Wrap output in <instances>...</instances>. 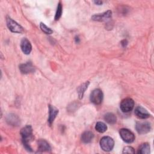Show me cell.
Masks as SVG:
<instances>
[{"mask_svg": "<svg viewBox=\"0 0 154 154\" xmlns=\"http://www.w3.org/2000/svg\"><path fill=\"white\" fill-rule=\"evenodd\" d=\"M135 115L140 119H146L150 117V114L148 111L142 107L141 106H138L135 109L134 111Z\"/></svg>", "mask_w": 154, "mask_h": 154, "instance_id": "obj_9", "label": "cell"}, {"mask_svg": "<svg viewBox=\"0 0 154 154\" xmlns=\"http://www.w3.org/2000/svg\"><path fill=\"white\" fill-rule=\"evenodd\" d=\"M20 133L25 148L28 151L32 152V149L29 145L30 141L33 138L32 127L30 125H26L21 129Z\"/></svg>", "mask_w": 154, "mask_h": 154, "instance_id": "obj_1", "label": "cell"}, {"mask_svg": "<svg viewBox=\"0 0 154 154\" xmlns=\"http://www.w3.org/2000/svg\"><path fill=\"white\" fill-rule=\"evenodd\" d=\"M119 134L122 139L127 143H131L135 140V135L128 129H121L119 131Z\"/></svg>", "mask_w": 154, "mask_h": 154, "instance_id": "obj_5", "label": "cell"}, {"mask_svg": "<svg viewBox=\"0 0 154 154\" xmlns=\"http://www.w3.org/2000/svg\"><path fill=\"white\" fill-rule=\"evenodd\" d=\"M19 69L20 72L23 74L33 73L35 71V68L31 62H27L26 63L20 64L19 66Z\"/></svg>", "mask_w": 154, "mask_h": 154, "instance_id": "obj_11", "label": "cell"}, {"mask_svg": "<svg viewBox=\"0 0 154 154\" xmlns=\"http://www.w3.org/2000/svg\"><path fill=\"white\" fill-rule=\"evenodd\" d=\"M122 152L123 153H135V150L131 146H126L123 148Z\"/></svg>", "mask_w": 154, "mask_h": 154, "instance_id": "obj_22", "label": "cell"}, {"mask_svg": "<svg viewBox=\"0 0 154 154\" xmlns=\"http://www.w3.org/2000/svg\"><path fill=\"white\" fill-rule=\"evenodd\" d=\"M62 11H63V6L61 4V2H59L57 5L55 15V20H58L61 16L62 14Z\"/></svg>", "mask_w": 154, "mask_h": 154, "instance_id": "obj_20", "label": "cell"}, {"mask_svg": "<svg viewBox=\"0 0 154 154\" xmlns=\"http://www.w3.org/2000/svg\"><path fill=\"white\" fill-rule=\"evenodd\" d=\"M90 84V82L89 81H86L84 83H82V84H81L77 88V93L79 96V99H81L83 97L85 91V90L87 89L88 86Z\"/></svg>", "mask_w": 154, "mask_h": 154, "instance_id": "obj_15", "label": "cell"}, {"mask_svg": "<svg viewBox=\"0 0 154 154\" xmlns=\"http://www.w3.org/2000/svg\"><path fill=\"white\" fill-rule=\"evenodd\" d=\"M58 114V109L55 106L49 105V117H48V123L51 126L54 122L55 117Z\"/></svg>", "mask_w": 154, "mask_h": 154, "instance_id": "obj_13", "label": "cell"}, {"mask_svg": "<svg viewBox=\"0 0 154 154\" xmlns=\"http://www.w3.org/2000/svg\"><path fill=\"white\" fill-rule=\"evenodd\" d=\"M40 29L43 32H44L46 34H51L53 32V31L49 27H48L44 23L40 22Z\"/></svg>", "mask_w": 154, "mask_h": 154, "instance_id": "obj_21", "label": "cell"}, {"mask_svg": "<svg viewBox=\"0 0 154 154\" xmlns=\"http://www.w3.org/2000/svg\"><path fill=\"white\" fill-rule=\"evenodd\" d=\"M51 147L49 143L45 140L40 139L38 141V149L37 152H50Z\"/></svg>", "mask_w": 154, "mask_h": 154, "instance_id": "obj_12", "label": "cell"}, {"mask_svg": "<svg viewBox=\"0 0 154 154\" xmlns=\"http://www.w3.org/2000/svg\"><path fill=\"white\" fill-rule=\"evenodd\" d=\"M103 94L101 90L97 88L92 91L90 94V101L95 105H99L103 100Z\"/></svg>", "mask_w": 154, "mask_h": 154, "instance_id": "obj_4", "label": "cell"}, {"mask_svg": "<svg viewBox=\"0 0 154 154\" xmlns=\"http://www.w3.org/2000/svg\"><path fill=\"white\" fill-rule=\"evenodd\" d=\"M104 120L106 122L110 125H114L116 123L117 118L116 116L112 112H108L104 116Z\"/></svg>", "mask_w": 154, "mask_h": 154, "instance_id": "obj_18", "label": "cell"}, {"mask_svg": "<svg viewBox=\"0 0 154 154\" xmlns=\"http://www.w3.org/2000/svg\"><path fill=\"white\" fill-rule=\"evenodd\" d=\"M94 138V134L92 132L87 131L82 133L81 135V140L84 143H90Z\"/></svg>", "mask_w": 154, "mask_h": 154, "instance_id": "obj_14", "label": "cell"}, {"mask_svg": "<svg viewBox=\"0 0 154 154\" xmlns=\"http://www.w3.org/2000/svg\"><path fill=\"white\" fill-rule=\"evenodd\" d=\"M95 129L100 133H103L107 130V126L103 122H98L96 124Z\"/></svg>", "mask_w": 154, "mask_h": 154, "instance_id": "obj_19", "label": "cell"}, {"mask_svg": "<svg viewBox=\"0 0 154 154\" xmlns=\"http://www.w3.org/2000/svg\"><path fill=\"white\" fill-rule=\"evenodd\" d=\"M134 107V101L131 98L128 97L123 99L120 104V108L122 112H128L133 109Z\"/></svg>", "mask_w": 154, "mask_h": 154, "instance_id": "obj_6", "label": "cell"}, {"mask_svg": "<svg viewBox=\"0 0 154 154\" xmlns=\"http://www.w3.org/2000/svg\"><path fill=\"white\" fill-rule=\"evenodd\" d=\"M128 43V42L126 40H123L122 42V45H123V46H126V45H127Z\"/></svg>", "mask_w": 154, "mask_h": 154, "instance_id": "obj_23", "label": "cell"}, {"mask_svg": "<svg viewBox=\"0 0 154 154\" xmlns=\"http://www.w3.org/2000/svg\"><path fill=\"white\" fill-rule=\"evenodd\" d=\"M6 22L8 29L11 32L15 33H21L23 31V28L9 16L6 17Z\"/></svg>", "mask_w": 154, "mask_h": 154, "instance_id": "obj_3", "label": "cell"}, {"mask_svg": "<svg viewBox=\"0 0 154 154\" xmlns=\"http://www.w3.org/2000/svg\"><path fill=\"white\" fill-rule=\"evenodd\" d=\"M20 48L22 52L26 55L30 54L32 50V46L30 42L26 38H23L20 42Z\"/></svg>", "mask_w": 154, "mask_h": 154, "instance_id": "obj_10", "label": "cell"}, {"mask_svg": "<svg viewBox=\"0 0 154 154\" xmlns=\"http://www.w3.org/2000/svg\"><path fill=\"white\" fill-rule=\"evenodd\" d=\"M135 129L139 134H145L150 132L151 126L147 122H137L135 125Z\"/></svg>", "mask_w": 154, "mask_h": 154, "instance_id": "obj_7", "label": "cell"}, {"mask_svg": "<svg viewBox=\"0 0 154 154\" xmlns=\"http://www.w3.org/2000/svg\"><path fill=\"white\" fill-rule=\"evenodd\" d=\"M112 16V12L110 10H108L105 12L99 13V14H95L92 16L91 19L94 21H99V22H103L109 19H110Z\"/></svg>", "mask_w": 154, "mask_h": 154, "instance_id": "obj_8", "label": "cell"}, {"mask_svg": "<svg viewBox=\"0 0 154 154\" xmlns=\"http://www.w3.org/2000/svg\"><path fill=\"white\" fill-rule=\"evenodd\" d=\"M114 146L113 139L108 136L103 137L100 141V146L101 149L105 152L111 151Z\"/></svg>", "mask_w": 154, "mask_h": 154, "instance_id": "obj_2", "label": "cell"}, {"mask_svg": "<svg viewBox=\"0 0 154 154\" xmlns=\"http://www.w3.org/2000/svg\"><path fill=\"white\" fill-rule=\"evenodd\" d=\"M7 122L12 126H17L19 123V119L15 114H10L7 116Z\"/></svg>", "mask_w": 154, "mask_h": 154, "instance_id": "obj_16", "label": "cell"}, {"mask_svg": "<svg viewBox=\"0 0 154 154\" xmlns=\"http://www.w3.org/2000/svg\"><path fill=\"white\" fill-rule=\"evenodd\" d=\"M94 2L97 4V5H101L102 4L103 2L102 1H94Z\"/></svg>", "mask_w": 154, "mask_h": 154, "instance_id": "obj_24", "label": "cell"}, {"mask_svg": "<svg viewBox=\"0 0 154 154\" xmlns=\"http://www.w3.org/2000/svg\"><path fill=\"white\" fill-rule=\"evenodd\" d=\"M138 153L140 154H148L150 153V145L147 143H144L141 144L137 151Z\"/></svg>", "mask_w": 154, "mask_h": 154, "instance_id": "obj_17", "label": "cell"}]
</instances>
